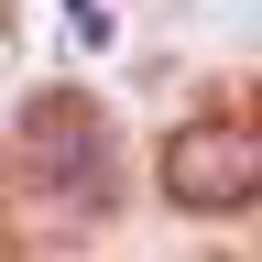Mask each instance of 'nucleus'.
Segmentation results:
<instances>
[{
	"label": "nucleus",
	"instance_id": "f257e3e1",
	"mask_svg": "<svg viewBox=\"0 0 262 262\" xmlns=\"http://www.w3.org/2000/svg\"><path fill=\"white\" fill-rule=\"evenodd\" d=\"M153 186L186 219H229L262 196V120H175L153 153Z\"/></svg>",
	"mask_w": 262,
	"mask_h": 262
},
{
	"label": "nucleus",
	"instance_id": "f03ea898",
	"mask_svg": "<svg viewBox=\"0 0 262 262\" xmlns=\"http://www.w3.org/2000/svg\"><path fill=\"white\" fill-rule=\"evenodd\" d=\"M22 153L44 164V186L66 196V208H120V153H110V120H98L88 88H44L22 110Z\"/></svg>",
	"mask_w": 262,
	"mask_h": 262
},
{
	"label": "nucleus",
	"instance_id": "7ed1b4c3",
	"mask_svg": "<svg viewBox=\"0 0 262 262\" xmlns=\"http://www.w3.org/2000/svg\"><path fill=\"white\" fill-rule=\"evenodd\" d=\"M0 262H11V241H0Z\"/></svg>",
	"mask_w": 262,
	"mask_h": 262
}]
</instances>
